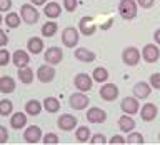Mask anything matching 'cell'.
<instances>
[{"label":"cell","mask_w":160,"mask_h":145,"mask_svg":"<svg viewBox=\"0 0 160 145\" xmlns=\"http://www.w3.org/2000/svg\"><path fill=\"white\" fill-rule=\"evenodd\" d=\"M138 5L135 0H120L118 3V13L123 20H133L137 17Z\"/></svg>","instance_id":"1"},{"label":"cell","mask_w":160,"mask_h":145,"mask_svg":"<svg viewBox=\"0 0 160 145\" xmlns=\"http://www.w3.org/2000/svg\"><path fill=\"white\" fill-rule=\"evenodd\" d=\"M20 18L27 25H33L38 22V10L32 3H25L20 7Z\"/></svg>","instance_id":"2"},{"label":"cell","mask_w":160,"mask_h":145,"mask_svg":"<svg viewBox=\"0 0 160 145\" xmlns=\"http://www.w3.org/2000/svg\"><path fill=\"white\" fill-rule=\"evenodd\" d=\"M68 103L73 110H83L88 107L90 98H88V95H85V92H75L68 97Z\"/></svg>","instance_id":"3"},{"label":"cell","mask_w":160,"mask_h":145,"mask_svg":"<svg viewBox=\"0 0 160 145\" xmlns=\"http://www.w3.org/2000/svg\"><path fill=\"white\" fill-rule=\"evenodd\" d=\"M140 57H142V53H140V50L137 47H127L122 52V60L127 67H135V65H138Z\"/></svg>","instance_id":"4"},{"label":"cell","mask_w":160,"mask_h":145,"mask_svg":"<svg viewBox=\"0 0 160 145\" xmlns=\"http://www.w3.org/2000/svg\"><path fill=\"white\" fill-rule=\"evenodd\" d=\"M62 43L67 48H73L78 43V30L73 27H67L62 32Z\"/></svg>","instance_id":"5"},{"label":"cell","mask_w":160,"mask_h":145,"mask_svg":"<svg viewBox=\"0 0 160 145\" xmlns=\"http://www.w3.org/2000/svg\"><path fill=\"white\" fill-rule=\"evenodd\" d=\"M55 75H57V72H55L53 65H48V63L40 65L38 70H37V78H38V82H42V83L52 82L55 78Z\"/></svg>","instance_id":"6"},{"label":"cell","mask_w":160,"mask_h":145,"mask_svg":"<svg viewBox=\"0 0 160 145\" xmlns=\"http://www.w3.org/2000/svg\"><path fill=\"white\" fill-rule=\"evenodd\" d=\"M92 82H93V78L87 73H77L75 78H73V85H75V88H77L78 92H88V90L92 88V85H93Z\"/></svg>","instance_id":"7"},{"label":"cell","mask_w":160,"mask_h":145,"mask_svg":"<svg viewBox=\"0 0 160 145\" xmlns=\"http://www.w3.org/2000/svg\"><path fill=\"white\" fill-rule=\"evenodd\" d=\"M57 123H58V128H60V130L70 132V130L77 128L78 120H77V117H75V115H72V113H63V115H60V117H58Z\"/></svg>","instance_id":"8"},{"label":"cell","mask_w":160,"mask_h":145,"mask_svg":"<svg viewBox=\"0 0 160 145\" xmlns=\"http://www.w3.org/2000/svg\"><path fill=\"white\" fill-rule=\"evenodd\" d=\"M100 97H102L105 102H113L115 98L118 97V87L115 83H103L102 87H100Z\"/></svg>","instance_id":"9"},{"label":"cell","mask_w":160,"mask_h":145,"mask_svg":"<svg viewBox=\"0 0 160 145\" xmlns=\"http://www.w3.org/2000/svg\"><path fill=\"white\" fill-rule=\"evenodd\" d=\"M78 28H80V33L82 35H93L97 32V23H95L93 17H88V15H85V17L80 18V23H78Z\"/></svg>","instance_id":"10"},{"label":"cell","mask_w":160,"mask_h":145,"mask_svg":"<svg viewBox=\"0 0 160 145\" xmlns=\"http://www.w3.org/2000/svg\"><path fill=\"white\" fill-rule=\"evenodd\" d=\"M142 57L147 63H153L157 62L158 57H160V50H158V45L155 43H147L142 50Z\"/></svg>","instance_id":"11"},{"label":"cell","mask_w":160,"mask_h":145,"mask_svg":"<svg viewBox=\"0 0 160 145\" xmlns=\"http://www.w3.org/2000/svg\"><path fill=\"white\" fill-rule=\"evenodd\" d=\"M43 58H45V62H47L48 65H57V63L62 62L63 52H62V48H60V47H50V48L45 50Z\"/></svg>","instance_id":"12"},{"label":"cell","mask_w":160,"mask_h":145,"mask_svg":"<svg viewBox=\"0 0 160 145\" xmlns=\"http://www.w3.org/2000/svg\"><path fill=\"white\" fill-rule=\"evenodd\" d=\"M120 108L123 110L127 115H135L140 110V103L137 97H125L120 103Z\"/></svg>","instance_id":"13"},{"label":"cell","mask_w":160,"mask_h":145,"mask_svg":"<svg viewBox=\"0 0 160 145\" xmlns=\"http://www.w3.org/2000/svg\"><path fill=\"white\" fill-rule=\"evenodd\" d=\"M42 130H40L38 125H28L23 132V140L27 143H37L40 142V137H42Z\"/></svg>","instance_id":"14"},{"label":"cell","mask_w":160,"mask_h":145,"mask_svg":"<svg viewBox=\"0 0 160 145\" xmlns=\"http://www.w3.org/2000/svg\"><path fill=\"white\" fill-rule=\"evenodd\" d=\"M87 120L90 123H102L107 120V112L100 107H92L87 110Z\"/></svg>","instance_id":"15"},{"label":"cell","mask_w":160,"mask_h":145,"mask_svg":"<svg viewBox=\"0 0 160 145\" xmlns=\"http://www.w3.org/2000/svg\"><path fill=\"white\" fill-rule=\"evenodd\" d=\"M158 115V108L155 103H145L143 107H140V117H142L143 122H152V120L157 118Z\"/></svg>","instance_id":"16"},{"label":"cell","mask_w":160,"mask_h":145,"mask_svg":"<svg viewBox=\"0 0 160 145\" xmlns=\"http://www.w3.org/2000/svg\"><path fill=\"white\" fill-rule=\"evenodd\" d=\"M43 13L47 18L55 20L57 17H60V13H62V7H60V3H57V2H48V3H45V7H43Z\"/></svg>","instance_id":"17"},{"label":"cell","mask_w":160,"mask_h":145,"mask_svg":"<svg viewBox=\"0 0 160 145\" xmlns=\"http://www.w3.org/2000/svg\"><path fill=\"white\" fill-rule=\"evenodd\" d=\"M75 58L80 60V62H85V63H88V62H93L95 58H97V55H95V52H92V50H88V48H83V47H80V48H75Z\"/></svg>","instance_id":"18"},{"label":"cell","mask_w":160,"mask_h":145,"mask_svg":"<svg viewBox=\"0 0 160 145\" xmlns=\"http://www.w3.org/2000/svg\"><path fill=\"white\" fill-rule=\"evenodd\" d=\"M150 92H152V87L148 82H137L133 85V95L137 98H147Z\"/></svg>","instance_id":"19"},{"label":"cell","mask_w":160,"mask_h":145,"mask_svg":"<svg viewBox=\"0 0 160 145\" xmlns=\"http://www.w3.org/2000/svg\"><path fill=\"white\" fill-rule=\"evenodd\" d=\"M12 60H13V65L18 67V68L20 67H27V65L30 63V57H28V53L25 52V50H15Z\"/></svg>","instance_id":"20"},{"label":"cell","mask_w":160,"mask_h":145,"mask_svg":"<svg viewBox=\"0 0 160 145\" xmlns=\"http://www.w3.org/2000/svg\"><path fill=\"white\" fill-rule=\"evenodd\" d=\"M15 90V80L13 77H10V75H3V77H0V92L8 95V93H13Z\"/></svg>","instance_id":"21"},{"label":"cell","mask_w":160,"mask_h":145,"mask_svg":"<svg viewBox=\"0 0 160 145\" xmlns=\"http://www.w3.org/2000/svg\"><path fill=\"white\" fill-rule=\"evenodd\" d=\"M27 125V115L23 112H15L10 118V127L15 128V130H20Z\"/></svg>","instance_id":"22"},{"label":"cell","mask_w":160,"mask_h":145,"mask_svg":"<svg viewBox=\"0 0 160 145\" xmlns=\"http://www.w3.org/2000/svg\"><path fill=\"white\" fill-rule=\"evenodd\" d=\"M27 50H28L30 53H33V55H38V53L43 50V40L40 38V37H32V38H28V42H27Z\"/></svg>","instance_id":"23"},{"label":"cell","mask_w":160,"mask_h":145,"mask_svg":"<svg viewBox=\"0 0 160 145\" xmlns=\"http://www.w3.org/2000/svg\"><path fill=\"white\" fill-rule=\"evenodd\" d=\"M17 77H18V80H20L22 83L28 85V83L33 82V77H35V75H33V70L28 68V65H27V67H20V68H18Z\"/></svg>","instance_id":"24"},{"label":"cell","mask_w":160,"mask_h":145,"mask_svg":"<svg viewBox=\"0 0 160 145\" xmlns=\"http://www.w3.org/2000/svg\"><path fill=\"white\" fill-rule=\"evenodd\" d=\"M118 127H120V130H122V132H132V130L135 128V120L130 117V115H122V117L118 118Z\"/></svg>","instance_id":"25"},{"label":"cell","mask_w":160,"mask_h":145,"mask_svg":"<svg viewBox=\"0 0 160 145\" xmlns=\"http://www.w3.org/2000/svg\"><path fill=\"white\" fill-rule=\"evenodd\" d=\"M42 108H43V105L38 102V100H28L27 103H25V112H27V115H32V117H35V115H38L40 112H42Z\"/></svg>","instance_id":"26"},{"label":"cell","mask_w":160,"mask_h":145,"mask_svg":"<svg viewBox=\"0 0 160 145\" xmlns=\"http://www.w3.org/2000/svg\"><path fill=\"white\" fill-rule=\"evenodd\" d=\"M42 105H43V108L47 110V112H50V113H55V112H58V110H60V100L55 98V97L43 98Z\"/></svg>","instance_id":"27"},{"label":"cell","mask_w":160,"mask_h":145,"mask_svg":"<svg viewBox=\"0 0 160 145\" xmlns=\"http://www.w3.org/2000/svg\"><path fill=\"white\" fill-rule=\"evenodd\" d=\"M90 128L87 127V125H80V127H77V130H75V138H77V142L80 143H85L90 140Z\"/></svg>","instance_id":"28"},{"label":"cell","mask_w":160,"mask_h":145,"mask_svg":"<svg viewBox=\"0 0 160 145\" xmlns=\"http://www.w3.org/2000/svg\"><path fill=\"white\" fill-rule=\"evenodd\" d=\"M58 30V25L53 22V20H48V22H45L42 25V35L43 37H53L55 33H57Z\"/></svg>","instance_id":"29"},{"label":"cell","mask_w":160,"mask_h":145,"mask_svg":"<svg viewBox=\"0 0 160 145\" xmlns=\"http://www.w3.org/2000/svg\"><path fill=\"white\" fill-rule=\"evenodd\" d=\"M92 78L95 80V82H100V83L107 82V80H108V70L105 68V67H97V68H93Z\"/></svg>","instance_id":"30"},{"label":"cell","mask_w":160,"mask_h":145,"mask_svg":"<svg viewBox=\"0 0 160 145\" xmlns=\"http://www.w3.org/2000/svg\"><path fill=\"white\" fill-rule=\"evenodd\" d=\"M130 135L127 138H125V143H128V145H143L145 143V138H143V135L142 133H138V132H128Z\"/></svg>","instance_id":"31"},{"label":"cell","mask_w":160,"mask_h":145,"mask_svg":"<svg viewBox=\"0 0 160 145\" xmlns=\"http://www.w3.org/2000/svg\"><path fill=\"white\" fill-rule=\"evenodd\" d=\"M20 22H22V18H20V15L15 13V12H10L7 17H5V23H7L8 28H18Z\"/></svg>","instance_id":"32"},{"label":"cell","mask_w":160,"mask_h":145,"mask_svg":"<svg viewBox=\"0 0 160 145\" xmlns=\"http://www.w3.org/2000/svg\"><path fill=\"white\" fill-rule=\"evenodd\" d=\"M12 110H13L12 100H8V98L0 100V115H2V117H7V115H10V113H12Z\"/></svg>","instance_id":"33"},{"label":"cell","mask_w":160,"mask_h":145,"mask_svg":"<svg viewBox=\"0 0 160 145\" xmlns=\"http://www.w3.org/2000/svg\"><path fill=\"white\" fill-rule=\"evenodd\" d=\"M42 140H43L45 145H57L60 142L58 137H57V133H53V132H48V133L42 135Z\"/></svg>","instance_id":"34"},{"label":"cell","mask_w":160,"mask_h":145,"mask_svg":"<svg viewBox=\"0 0 160 145\" xmlns=\"http://www.w3.org/2000/svg\"><path fill=\"white\" fill-rule=\"evenodd\" d=\"M88 142L92 145H105L107 143V138H105V135H102V133H95L93 137H90Z\"/></svg>","instance_id":"35"},{"label":"cell","mask_w":160,"mask_h":145,"mask_svg":"<svg viewBox=\"0 0 160 145\" xmlns=\"http://www.w3.org/2000/svg\"><path fill=\"white\" fill-rule=\"evenodd\" d=\"M10 60H12V57H10L8 50H5V48L0 50V67H5V65H8Z\"/></svg>","instance_id":"36"},{"label":"cell","mask_w":160,"mask_h":145,"mask_svg":"<svg viewBox=\"0 0 160 145\" xmlns=\"http://www.w3.org/2000/svg\"><path fill=\"white\" fill-rule=\"evenodd\" d=\"M148 83H150V87H152V88H157V90H160V72L150 75Z\"/></svg>","instance_id":"37"},{"label":"cell","mask_w":160,"mask_h":145,"mask_svg":"<svg viewBox=\"0 0 160 145\" xmlns=\"http://www.w3.org/2000/svg\"><path fill=\"white\" fill-rule=\"evenodd\" d=\"M78 5V0H63V8L67 12H75Z\"/></svg>","instance_id":"38"},{"label":"cell","mask_w":160,"mask_h":145,"mask_svg":"<svg viewBox=\"0 0 160 145\" xmlns=\"http://www.w3.org/2000/svg\"><path fill=\"white\" fill-rule=\"evenodd\" d=\"M7 142H8V130H7V127L0 125V145H3Z\"/></svg>","instance_id":"39"},{"label":"cell","mask_w":160,"mask_h":145,"mask_svg":"<svg viewBox=\"0 0 160 145\" xmlns=\"http://www.w3.org/2000/svg\"><path fill=\"white\" fill-rule=\"evenodd\" d=\"M108 143L110 145H123L125 143V138L122 137V135H113V137L108 140Z\"/></svg>","instance_id":"40"},{"label":"cell","mask_w":160,"mask_h":145,"mask_svg":"<svg viewBox=\"0 0 160 145\" xmlns=\"http://www.w3.org/2000/svg\"><path fill=\"white\" fill-rule=\"evenodd\" d=\"M135 2H137V5H140V7H142V8H145V10H147V8H152L153 7V0H135Z\"/></svg>","instance_id":"41"},{"label":"cell","mask_w":160,"mask_h":145,"mask_svg":"<svg viewBox=\"0 0 160 145\" xmlns=\"http://www.w3.org/2000/svg\"><path fill=\"white\" fill-rule=\"evenodd\" d=\"M12 8V0H0V12H8Z\"/></svg>","instance_id":"42"},{"label":"cell","mask_w":160,"mask_h":145,"mask_svg":"<svg viewBox=\"0 0 160 145\" xmlns=\"http://www.w3.org/2000/svg\"><path fill=\"white\" fill-rule=\"evenodd\" d=\"M7 43H8V37H7V33H5L3 30H0V47H5Z\"/></svg>","instance_id":"43"},{"label":"cell","mask_w":160,"mask_h":145,"mask_svg":"<svg viewBox=\"0 0 160 145\" xmlns=\"http://www.w3.org/2000/svg\"><path fill=\"white\" fill-rule=\"evenodd\" d=\"M153 42H155V45H160V28H157L153 32Z\"/></svg>","instance_id":"44"},{"label":"cell","mask_w":160,"mask_h":145,"mask_svg":"<svg viewBox=\"0 0 160 145\" xmlns=\"http://www.w3.org/2000/svg\"><path fill=\"white\" fill-rule=\"evenodd\" d=\"M30 2H32V5H35V7H40V5L47 3V0H30Z\"/></svg>","instance_id":"45"},{"label":"cell","mask_w":160,"mask_h":145,"mask_svg":"<svg viewBox=\"0 0 160 145\" xmlns=\"http://www.w3.org/2000/svg\"><path fill=\"white\" fill-rule=\"evenodd\" d=\"M112 22H113V20H112V18H110V20H108V22H105V23L102 25V28H103V30H107V28L110 27V25H112Z\"/></svg>","instance_id":"46"},{"label":"cell","mask_w":160,"mask_h":145,"mask_svg":"<svg viewBox=\"0 0 160 145\" xmlns=\"http://www.w3.org/2000/svg\"><path fill=\"white\" fill-rule=\"evenodd\" d=\"M2 22H3V18H2V15H0V25H2Z\"/></svg>","instance_id":"47"},{"label":"cell","mask_w":160,"mask_h":145,"mask_svg":"<svg viewBox=\"0 0 160 145\" xmlns=\"http://www.w3.org/2000/svg\"><path fill=\"white\" fill-rule=\"evenodd\" d=\"M158 142H160V133H158Z\"/></svg>","instance_id":"48"}]
</instances>
